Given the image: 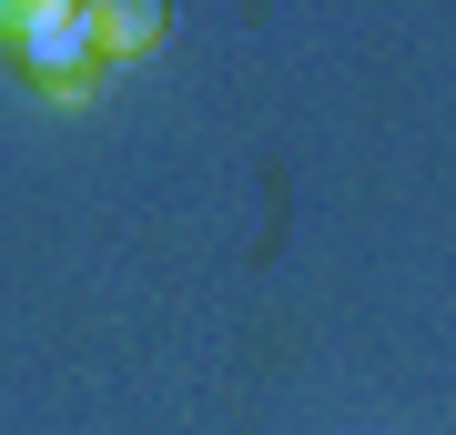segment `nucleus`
Segmentation results:
<instances>
[{
	"instance_id": "obj_1",
	"label": "nucleus",
	"mask_w": 456,
	"mask_h": 435,
	"mask_svg": "<svg viewBox=\"0 0 456 435\" xmlns=\"http://www.w3.org/2000/svg\"><path fill=\"white\" fill-rule=\"evenodd\" d=\"M0 41H11V61L31 71V92H51V101H82L102 81L92 0H11V11H0Z\"/></svg>"
},
{
	"instance_id": "obj_2",
	"label": "nucleus",
	"mask_w": 456,
	"mask_h": 435,
	"mask_svg": "<svg viewBox=\"0 0 456 435\" xmlns=\"http://www.w3.org/2000/svg\"><path fill=\"white\" fill-rule=\"evenodd\" d=\"M163 31H173L163 0H92V41H102V61H132V51H152Z\"/></svg>"
}]
</instances>
